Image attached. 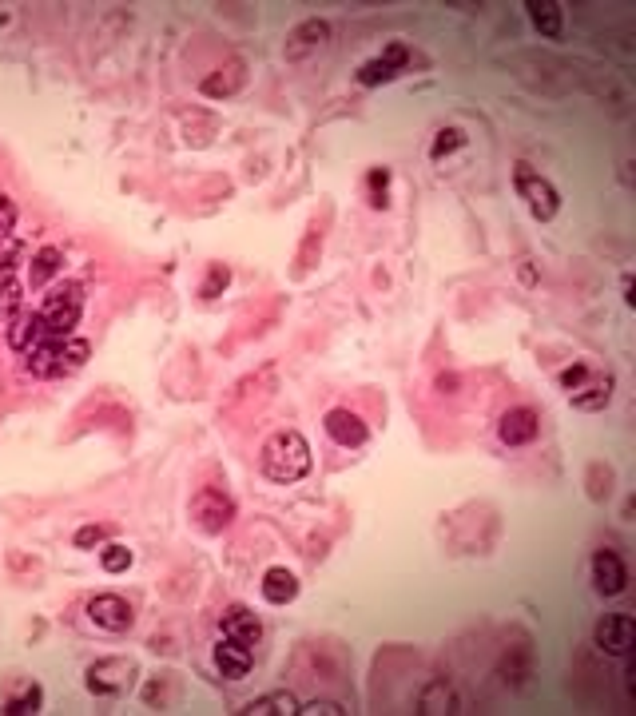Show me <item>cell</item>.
<instances>
[{
    "instance_id": "obj_29",
    "label": "cell",
    "mask_w": 636,
    "mask_h": 716,
    "mask_svg": "<svg viewBox=\"0 0 636 716\" xmlns=\"http://www.w3.org/2000/svg\"><path fill=\"white\" fill-rule=\"evenodd\" d=\"M104 537H108V526H84V530L76 534V545H80V549H92V545H100Z\"/></svg>"
},
{
    "instance_id": "obj_25",
    "label": "cell",
    "mask_w": 636,
    "mask_h": 716,
    "mask_svg": "<svg viewBox=\"0 0 636 716\" xmlns=\"http://www.w3.org/2000/svg\"><path fill=\"white\" fill-rule=\"evenodd\" d=\"M16 231V203L8 191H0V243H8Z\"/></svg>"
},
{
    "instance_id": "obj_28",
    "label": "cell",
    "mask_w": 636,
    "mask_h": 716,
    "mask_svg": "<svg viewBox=\"0 0 636 716\" xmlns=\"http://www.w3.org/2000/svg\"><path fill=\"white\" fill-rule=\"evenodd\" d=\"M386 172H382V168H374V172H370V179H366V183H370V203H374V207H386Z\"/></svg>"
},
{
    "instance_id": "obj_21",
    "label": "cell",
    "mask_w": 636,
    "mask_h": 716,
    "mask_svg": "<svg viewBox=\"0 0 636 716\" xmlns=\"http://www.w3.org/2000/svg\"><path fill=\"white\" fill-rule=\"evenodd\" d=\"M40 705H44V689H40V685H20V689L4 701V709H0V713L4 716H32V713H40Z\"/></svg>"
},
{
    "instance_id": "obj_2",
    "label": "cell",
    "mask_w": 636,
    "mask_h": 716,
    "mask_svg": "<svg viewBox=\"0 0 636 716\" xmlns=\"http://www.w3.org/2000/svg\"><path fill=\"white\" fill-rule=\"evenodd\" d=\"M561 386L569 390V398H573L577 410H605L609 398H613V374L589 370L585 362L561 370Z\"/></svg>"
},
{
    "instance_id": "obj_5",
    "label": "cell",
    "mask_w": 636,
    "mask_h": 716,
    "mask_svg": "<svg viewBox=\"0 0 636 716\" xmlns=\"http://www.w3.org/2000/svg\"><path fill=\"white\" fill-rule=\"evenodd\" d=\"M132 677H136V665H132V661H124V657H104V661L88 665L84 685H88V693H96V697H120V693H128Z\"/></svg>"
},
{
    "instance_id": "obj_9",
    "label": "cell",
    "mask_w": 636,
    "mask_h": 716,
    "mask_svg": "<svg viewBox=\"0 0 636 716\" xmlns=\"http://www.w3.org/2000/svg\"><path fill=\"white\" fill-rule=\"evenodd\" d=\"M322 426H326V434H330L338 446H346V450H358V446L370 442V426L362 422V414H354V410H346V406L326 410Z\"/></svg>"
},
{
    "instance_id": "obj_13",
    "label": "cell",
    "mask_w": 636,
    "mask_h": 716,
    "mask_svg": "<svg viewBox=\"0 0 636 716\" xmlns=\"http://www.w3.org/2000/svg\"><path fill=\"white\" fill-rule=\"evenodd\" d=\"M330 44V24L326 20H303L291 36H287V60H307Z\"/></svg>"
},
{
    "instance_id": "obj_11",
    "label": "cell",
    "mask_w": 636,
    "mask_h": 716,
    "mask_svg": "<svg viewBox=\"0 0 636 716\" xmlns=\"http://www.w3.org/2000/svg\"><path fill=\"white\" fill-rule=\"evenodd\" d=\"M537 434H541V418H537L533 406H513V410H505L501 422H497V438H501L505 446H529Z\"/></svg>"
},
{
    "instance_id": "obj_10",
    "label": "cell",
    "mask_w": 636,
    "mask_h": 716,
    "mask_svg": "<svg viewBox=\"0 0 636 716\" xmlns=\"http://www.w3.org/2000/svg\"><path fill=\"white\" fill-rule=\"evenodd\" d=\"M406 64H410V48H406V44H390L382 56H374V60H366V64L358 68V84H362V88L386 84V80H394L398 72H406Z\"/></svg>"
},
{
    "instance_id": "obj_23",
    "label": "cell",
    "mask_w": 636,
    "mask_h": 716,
    "mask_svg": "<svg viewBox=\"0 0 636 716\" xmlns=\"http://www.w3.org/2000/svg\"><path fill=\"white\" fill-rule=\"evenodd\" d=\"M100 565H104L108 573H124V569L132 565V549L112 541V545H104V549H100Z\"/></svg>"
},
{
    "instance_id": "obj_12",
    "label": "cell",
    "mask_w": 636,
    "mask_h": 716,
    "mask_svg": "<svg viewBox=\"0 0 636 716\" xmlns=\"http://www.w3.org/2000/svg\"><path fill=\"white\" fill-rule=\"evenodd\" d=\"M251 665H255V649H247V645H239L231 637H223L215 645V669H219L223 681H243L251 673Z\"/></svg>"
},
{
    "instance_id": "obj_20",
    "label": "cell",
    "mask_w": 636,
    "mask_h": 716,
    "mask_svg": "<svg viewBox=\"0 0 636 716\" xmlns=\"http://www.w3.org/2000/svg\"><path fill=\"white\" fill-rule=\"evenodd\" d=\"M239 713L243 716H299V701H295L287 689H279V693L255 697V701H251V705H243Z\"/></svg>"
},
{
    "instance_id": "obj_22",
    "label": "cell",
    "mask_w": 636,
    "mask_h": 716,
    "mask_svg": "<svg viewBox=\"0 0 636 716\" xmlns=\"http://www.w3.org/2000/svg\"><path fill=\"white\" fill-rule=\"evenodd\" d=\"M92 355V347L84 343V339H64L60 343V355H56V374H72V370H80L84 362Z\"/></svg>"
},
{
    "instance_id": "obj_19",
    "label": "cell",
    "mask_w": 636,
    "mask_h": 716,
    "mask_svg": "<svg viewBox=\"0 0 636 716\" xmlns=\"http://www.w3.org/2000/svg\"><path fill=\"white\" fill-rule=\"evenodd\" d=\"M263 597H267L271 605H291V601L299 597V577H295L291 569H283V565L267 569V573H263Z\"/></svg>"
},
{
    "instance_id": "obj_8",
    "label": "cell",
    "mask_w": 636,
    "mask_h": 716,
    "mask_svg": "<svg viewBox=\"0 0 636 716\" xmlns=\"http://www.w3.org/2000/svg\"><path fill=\"white\" fill-rule=\"evenodd\" d=\"M589 569H593V589H597L601 597H621V593L629 589V569H625L621 553L597 549L593 561H589Z\"/></svg>"
},
{
    "instance_id": "obj_16",
    "label": "cell",
    "mask_w": 636,
    "mask_h": 716,
    "mask_svg": "<svg viewBox=\"0 0 636 716\" xmlns=\"http://www.w3.org/2000/svg\"><path fill=\"white\" fill-rule=\"evenodd\" d=\"M418 713H422V716L462 713V701H458V693H454V685L438 677V681H430V685L422 689V697H418Z\"/></svg>"
},
{
    "instance_id": "obj_18",
    "label": "cell",
    "mask_w": 636,
    "mask_h": 716,
    "mask_svg": "<svg viewBox=\"0 0 636 716\" xmlns=\"http://www.w3.org/2000/svg\"><path fill=\"white\" fill-rule=\"evenodd\" d=\"M60 271H64V251H60V247H40V251L32 255V267H28V287H32V291H44Z\"/></svg>"
},
{
    "instance_id": "obj_14",
    "label": "cell",
    "mask_w": 636,
    "mask_h": 716,
    "mask_svg": "<svg viewBox=\"0 0 636 716\" xmlns=\"http://www.w3.org/2000/svg\"><path fill=\"white\" fill-rule=\"evenodd\" d=\"M223 637H231V641L255 649V645L263 641V621H259L247 605H231V609L223 613Z\"/></svg>"
},
{
    "instance_id": "obj_15",
    "label": "cell",
    "mask_w": 636,
    "mask_h": 716,
    "mask_svg": "<svg viewBox=\"0 0 636 716\" xmlns=\"http://www.w3.org/2000/svg\"><path fill=\"white\" fill-rule=\"evenodd\" d=\"M243 84H247V64H243V60H227L223 68H215V72L203 80V96L227 100V96H235Z\"/></svg>"
},
{
    "instance_id": "obj_7",
    "label": "cell",
    "mask_w": 636,
    "mask_h": 716,
    "mask_svg": "<svg viewBox=\"0 0 636 716\" xmlns=\"http://www.w3.org/2000/svg\"><path fill=\"white\" fill-rule=\"evenodd\" d=\"M88 621L96 625V629H104V633H128L132 629V621H136V613H132V605L120 597V593H100V597H92L88 601Z\"/></svg>"
},
{
    "instance_id": "obj_26",
    "label": "cell",
    "mask_w": 636,
    "mask_h": 716,
    "mask_svg": "<svg viewBox=\"0 0 636 716\" xmlns=\"http://www.w3.org/2000/svg\"><path fill=\"white\" fill-rule=\"evenodd\" d=\"M227 283H231V271H227L223 263H215V267L207 271V283H203V291H199V295H203V299H215V295H219Z\"/></svg>"
},
{
    "instance_id": "obj_24",
    "label": "cell",
    "mask_w": 636,
    "mask_h": 716,
    "mask_svg": "<svg viewBox=\"0 0 636 716\" xmlns=\"http://www.w3.org/2000/svg\"><path fill=\"white\" fill-rule=\"evenodd\" d=\"M462 144H466V136H462L458 128H442V132H438V140H434V148H430V156H434V160H442V156H450V152H454V148H462Z\"/></svg>"
},
{
    "instance_id": "obj_30",
    "label": "cell",
    "mask_w": 636,
    "mask_h": 716,
    "mask_svg": "<svg viewBox=\"0 0 636 716\" xmlns=\"http://www.w3.org/2000/svg\"><path fill=\"white\" fill-rule=\"evenodd\" d=\"M593 482H601V466H593ZM609 482H613V470H605V486H589V498H593V502H605L609 490H613Z\"/></svg>"
},
{
    "instance_id": "obj_6",
    "label": "cell",
    "mask_w": 636,
    "mask_h": 716,
    "mask_svg": "<svg viewBox=\"0 0 636 716\" xmlns=\"http://www.w3.org/2000/svg\"><path fill=\"white\" fill-rule=\"evenodd\" d=\"M593 641L601 653L609 657H633L636 649V621L629 613H613V617H601L597 629H593Z\"/></svg>"
},
{
    "instance_id": "obj_1",
    "label": "cell",
    "mask_w": 636,
    "mask_h": 716,
    "mask_svg": "<svg viewBox=\"0 0 636 716\" xmlns=\"http://www.w3.org/2000/svg\"><path fill=\"white\" fill-rule=\"evenodd\" d=\"M259 466L271 482L279 486H291V482H303L315 466L311 458V442L299 434V430H275L267 442H263V454H259Z\"/></svg>"
},
{
    "instance_id": "obj_3",
    "label": "cell",
    "mask_w": 636,
    "mask_h": 716,
    "mask_svg": "<svg viewBox=\"0 0 636 716\" xmlns=\"http://www.w3.org/2000/svg\"><path fill=\"white\" fill-rule=\"evenodd\" d=\"M513 187H517V195L525 199V207H529V215H533V219L549 223V219L561 211V195H557V187L541 176V172H533L529 164H517V172H513Z\"/></svg>"
},
{
    "instance_id": "obj_17",
    "label": "cell",
    "mask_w": 636,
    "mask_h": 716,
    "mask_svg": "<svg viewBox=\"0 0 636 716\" xmlns=\"http://www.w3.org/2000/svg\"><path fill=\"white\" fill-rule=\"evenodd\" d=\"M525 12L533 20V28L545 36V40H561L565 32V12L557 0H525Z\"/></svg>"
},
{
    "instance_id": "obj_4",
    "label": "cell",
    "mask_w": 636,
    "mask_h": 716,
    "mask_svg": "<svg viewBox=\"0 0 636 716\" xmlns=\"http://www.w3.org/2000/svg\"><path fill=\"white\" fill-rule=\"evenodd\" d=\"M191 518L203 534H223L231 522H235V502L227 498V490L219 486H203L195 498H191Z\"/></svg>"
},
{
    "instance_id": "obj_27",
    "label": "cell",
    "mask_w": 636,
    "mask_h": 716,
    "mask_svg": "<svg viewBox=\"0 0 636 716\" xmlns=\"http://www.w3.org/2000/svg\"><path fill=\"white\" fill-rule=\"evenodd\" d=\"M346 709L338 705V701H307V705H299V716H342Z\"/></svg>"
}]
</instances>
